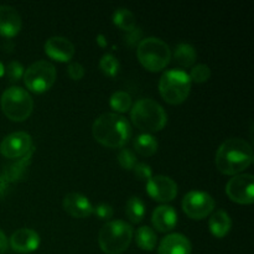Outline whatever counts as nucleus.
<instances>
[{"label": "nucleus", "mask_w": 254, "mask_h": 254, "mask_svg": "<svg viewBox=\"0 0 254 254\" xmlns=\"http://www.w3.org/2000/svg\"><path fill=\"white\" fill-rule=\"evenodd\" d=\"M252 163V146L241 138H232L223 141L216 153V168L225 175H238Z\"/></svg>", "instance_id": "f257e3e1"}, {"label": "nucleus", "mask_w": 254, "mask_h": 254, "mask_svg": "<svg viewBox=\"0 0 254 254\" xmlns=\"http://www.w3.org/2000/svg\"><path fill=\"white\" fill-rule=\"evenodd\" d=\"M92 134L96 141L107 148H123L131 135L129 122L117 113H104L94 121Z\"/></svg>", "instance_id": "f03ea898"}, {"label": "nucleus", "mask_w": 254, "mask_h": 254, "mask_svg": "<svg viewBox=\"0 0 254 254\" xmlns=\"http://www.w3.org/2000/svg\"><path fill=\"white\" fill-rule=\"evenodd\" d=\"M130 118L134 126L146 134L160 131L168 122V116L158 102L141 98L131 107Z\"/></svg>", "instance_id": "7ed1b4c3"}, {"label": "nucleus", "mask_w": 254, "mask_h": 254, "mask_svg": "<svg viewBox=\"0 0 254 254\" xmlns=\"http://www.w3.org/2000/svg\"><path fill=\"white\" fill-rule=\"evenodd\" d=\"M133 235V228L126 221H109L98 233L99 247L106 254H121L128 250Z\"/></svg>", "instance_id": "20e7f679"}, {"label": "nucleus", "mask_w": 254, "mask_h": 254, "mask_svg": "<svg viewBox=\"0 0 254 254\" xmlns=\"http://www.w3.org/2000/svg\"><path fill=\"white\" fill-rule=\"evenodd\" d=\"M136 56L139 62L150 72L165 68L171 60V50L165 41L158 37H146L138 44Z\"/></svg>", "instance_id": "39448f33"}, {"label": "nucleus", "mask_w": 254, "mask_h": 254, "mask_svg": "<svg viewBox=\"0 0 254 254\" xmlns=\"http://www.w3.org/2000/svg\"><path fill=\"white\" fill-rule=\"evenodd\" d=\"M0 104L2 113L12 122L26 121L34 109V99L29 92L17 86L5 89Z\"/></svg>", "instance_id": "423d86ee"}, {"label": "nucleus", "mask_w": 254, "mask_h": 254, "mask_svg": "<svg viewBox=\"0 0 254 254\" xmlns=\"http://www.w3.org/2000/svg\"><path fill=\"white\" fill-rule=\"evenodd\" d=\"M191 91V79L183 69L165 71L159 81V92L169 104H180L189 97Z\"/></svg>", "instance_id": "0eeeda50"}, {"label": "nucleus", "mask_w": 254, "mask_h": 254, "mask_svg": "<svg viewBox=\"0 0 254 254\" xmlns=\"http://www.w3.org/2000/svg\"><path fill=\"white\" fill-rule=\"evenodd\" d=\"M56 68L47 61L34 62L24 72V83L34 93L47 92L56 82Z\"/></svg>", "instance_id": "6e6552de"}, {"label": "nucleus", "mask_w": 254, "mask_h": 254, "mask_svg": "<svg viewBox=\"0 0 254 254\" xmlns=\"http://www.w3.org/2000/svg\"><path fill=\"white\" fill-rule=\"evenodd\" d=\"M183 210L192 220H203L215 210V200L203 191H190L183 198Z\"/></svg>", "instance_id": "1a4fd4ad"}, {"label": "nucleus", "mask_w": 254, "mask_h": 254, "mask_svg": "<svg viewBox=\"0 0 254 254\" xmlns=\"http://www.w3.org/2000/svg\"><path fill=\"white\" fill-rule=\"evenodd\" d=\"M226 193L235 202L251 205L254 201V178L251 174L235 175L226 185Z\"/></svg>", "instance_id": "9d476101"}, {"label": "nucleus", "mask_w": 254, "mask_h": 254, "mask_svg": "<svg viewBox=\"0 0 254 254\" xmlns=\"http://www.w3.org/2000/svg\"><path fill=\"white\" fill-rule=\"evenodd\" d=\"M32 149V138L26 131H15L2 139L0 153L7 159H17L26 155Z\"/></svg>", "instance_id": "9b49d317"}, {"label": "nucleus", "mask_w": 254, "mask_h": 254, "mask_svg": "<svg viewBox=\"0 0 254 254\" xmlns=\"http://www.w3.org/2000/svg\"><path fill=\"white\" fill-rule=\"evenodd\" d=\"M146 192L158 202H170L178 195V185L169 176L156 175L146 181Z\"/></svg>", "instance_id": "f8f14e48"}, {"label": "nucleus", "mask_w": 254, "mask_h": 254, "mask_svg": "<svg viewBox=\"0 0 254 254\" xmlns=\"http://www.w3.org/2000/svg\"><path fill=\"white\" fill-rule=\"evenodd\" d=\"M9 245L17 253H31L39 248L40 236L31 228H20L12 233Z\"/></svg>", "instance_id": "ddd939ff"}, {"label": "nucleus", "mask_w": 254, "mask_h": 254, "mask_svg": "<svg viewBox=\"0 0 254 254\" xmlns=\"http://www.w3.org/2000/svg\"><path fill=\"white\" fill-rule=\"evenodd\" d=\"M74 51V45L66 37L54 36L45 42V52L55 61L68 62L73 57Z\"/></svg>", "instance_id": "4468645a"}, {"label": "nucleus", "mask_w": 254, "mask_h": 254, "mask_svg": "<svg viewBox=\"0 0 254 254\" xmlns=\"http://www.w3.org/2000/svg\"><path fill=\"white\" fill-rule=\"evenodd\" d=\"M64 210L74 218H87L93 213V205L88 197L78 192H69L62 201Z\"/></svg>", "instance_id": "2eb2a0df"}, {"label": "nucleus", "mask_w": 254, "mask_h": 254, "mask_svg": "<svg viewBox=\"0 0 254 254\" xmlns=\"http://www.w3.org/2000/svg\"><path fill=\"white\" fill-rule=\"evenodd\" d=\"M21 16L15 7L0 5V35L4 37H14L21 30Z\"/></svg>", "instance_id": "dca6fc26"}, {"label": "nucleus", "mask_w": 254, "mask_h": 254, "mask_svg": "<svg viewBox=\"0 0 254 254\" xmlns=\"http://www.w3.org/2000/svg\"><path fill=\"white\" fill-rule=\"evenodd\" d=\"M151 223L159 232H170L178 225V212L168 205H161L154 210Z\"/></svg>", "instance_id": "f3484780"}, {"label": "nucleus", "mask_w": 254, "mask_h": 254, "mask_svg": "<svg viewBox=\"0 0 254 254\" xmlns=\"http://www.w3.org/2000/svg\"><path fill=\"white\" fill-rule=\"evenodd\" d=\"M159 254H191L192 246L188 237L180 233H171L161 240L158 248Z\"/></svg>", "instance_id": "a211bd4d"}, {"label": "nucleus", "mask_w": 254, "mask_h": 254, "mask_svg": "<svg viewBox=\"0 0 254 254\" xmlns=\"http://www.w3.org/2000/svg\"><path fill=\"white\" fill-rule=\"evenodd\" d=\"M208 227L215 237L222 238L230 232L231 227H232V220L225 211H216L215 213L211 215Z\"/></svg>", "instance_id": "6ab92c4d"}, {"label": "nucleus", "mask_w": 254, "mask_h": 254, "mask_svg": "<svg viewBox=\"0 0 254 254\" xmlns=\"http://www.w3.org/2000/svg\"><path fill=\"white\" fill-rule=\"evenodd\" d=\"M174 59L180 66L191 67L193 66L196 59H197V54H196V50L192 45L181 42L176 46L175 51H174Z\"/></svg>", "instance_id": "aec40b11"}, {"label": "nucleus", "mask_w": 254, "mask_h": 254, "mask_svg": "<svg viewBox=\"0 0 254 254\" xmlns=\"http://www.w3.org/2000/svg\"><path fill=\"white\" fill-rule=\"evenodd\" d=\"M134 150L141 156H151L158 151V141L151 134H140L134 140Z\"/></svg>", "instance_id": "412c9836"}, {"label": "nucleus", "mask_w": 254, "mask_h": 254, "mask_svg": "<svg viewBox=\"0 0 254 254\" xmlns=\"http://www.w3.org/2000/svg\"><path fill=\"white\" fill-rule=\"evenodd\" d=\"M135 242L140 250L150 252L155 248L156 242H158L155 231L149 226H143V227L138 228L135 233Z\"/></svg>", "instance_id": "4be33fe9"}, {"label": "nucleus", "mask_w": 254, "mask_h": 254, "mask_svg": "<svg viewBox=\"0 0 254 254\" xmlns=\"http://www.w3.org/2000/svg\"><path fill=\"white\" fill-rule=\"evenodd\" d=\"M126 215L133 223H139L143 221L144 215H145V205L140 197L133 196L127 201Z\"/></svg>", "instance_id": "5701e85b"}, {"label": "nucleus", "mask_w": 254, "mask_h": 254, "mask_svg": "<svg viewBox=\"0 0 254 254\" xmlns=\"http://www.w3.org/2000/svg\"><path fill=\"white\" fill-rule=\"evenodd\" d=\"M113 22L114 25H117L119 29L126 32L135 29V16L130 10L126 9V7H119L114 11Z\"/></svg>", "instance_id": "b1692460"}, {"label": "nucleus", "mask_w": 254, "mask_h": 254, "mask_svg": "<svg viewBox=\"0 0 254 254\" xmlns=\"http://www.w3.org/2000/svg\"><path fill=\"white\" fill-rule=\"evenodd\" d=\"M109 104H111L112 109H114L116 112L126 113L131 108V97L127 92L118 91L112 94L111 99H109Z\"/></svg>", "instance_id": "393cba45"}, {"label": "nucleus", "mask_w": 254, "mask_h": 254, "mask_svg": "<svg viewBox=\"0 0 254 254\" xmlns=\"http://www.w3.org/2000/svg\"><path fill=\"white\" fill-rule=\"evenodd\" d=\"M119 67H121L119 61L112 54L103 55L99 61V68H101L102 73L108 77L117 76L119 72Z\"/></svg>", "instance_id": "a878e982"}, {"label": "nucleus", "mask_w": 254, "mask_h": 254, "mask_svg": "<svg viewBox=\"0 0 254 254\" xmlns=\"http://www.w3.org/2000/svg\"><path fill=\"white\" fill-rule=\"evenodd\" d=\"M191 82H195V83H203V82H207L211 77V69L207 64H196L191 69V73L189 74Z\"/></svg>", "instance_id": "bb28decb"}, {"label": "nucleus", "mask_w": 254, "mask_h": 254, "mask_svg": "<svg viewBox=\"0 0 254 254\" xmlns=\"http://www.w3.org/2000/svg\"><path fill=\"white\" fill-rule=\"evenodd\" d=\"M118 163L126 170H133L134 166L136 165V156L129 149H122L118 154Z\"/></svg>", "instance_id": "cd10ccee"}, {"label": "nucleus", "mask_w": 254, "mask_h": 254, "mask_svg": "<svg viewBox=\"0 0 254 254\" xmlns=\"http://www.w3.org/2000/svg\"><path fill=\"white\" fill-rule=\"evenodd\" d=\"M6 76L10 82H17L21 77H24V66L19 61H11L6 66Z\"/></svg>", "instance_id": "c85d7f7f"}, {"label": "nucleus", "mask_w": 254, "mask_h": 254, "mask_svg": "<svg viewBox=\"0 0 254 254\" xmlns=\"http://www.w3.org/2000/svg\"><path fill=\"white\" fill-rule=\"evenodd\" d=\"M134 175L139 181H149L153 178V171L151 168L145 163H136V165L133 169Z\"/></svg>", "instance_id": "c756f323"}, {"label": "nucleus", "mask_w": 254, "mask_h": 254, "mask_svg": "<svg viewBox=\"0 0 254 254\" xmlns=\"http://www.w3.org/2000/svg\"><path fill=\"white\" fill-rule=\"evenodd\" d=\"M93 213L99 218V220L103 221H109L113 217V207L108 203H98L96 207H93Z\"/></svg>", "instance_id": "7c9ffc66"}, {"label": "nucleus", "mask_w": 254, "mask_h": 254, "mask_svg": "<svg viewBox=\"0 0 254 254\" xmlns=\"http://www.w3.org/2000/svg\"><path fill=\"white\" fill-rule=\"evenodd\" d=\"M67 72L73 81H79L84 76V67L78 62H71L67 67Z\"/></svg>", "instance_id": "2f4dec72"}, {"label": "nucleus", "mask_w": 254, "mask_h": 254, "mask_svg": "<svg viewBox=\"0 0 254 254\" xmlns=\"http://www.w3.org/2000/svg\"><path fill=\"white\" fill-rule=\"evenodd\" d=\"M127 42H128L129 45H130V46H133L134 44H136V42L139 41V40H140V37H141V31H140V29H133L131 30V31H129V32H127ZM140 42V41H139Z\"/></svg>", "instance_id": "473e14b6"}, {"label": "nucleus", "mask_w": 254, "mask_h": 254, "mask_svg": "<svg viewBox=\"0 0 254 254\" xmlns=\"http://www.w3.org/2000/svg\"><path fill=\"white\" fill-rule=\"evenodd\" d=\"M7 246H9V242H7L6 236L4 235L2 231H0V254H4L6 252Z\"/></svg>", "instance_id": "72a5a7b5"}, {"label": "nucleus", "mask_w": 254, "mask_h": 254, "mask_svg": "<svg viewBox=\"0 0 254 254\" xmlns=\"http://www.w3.org/2000/svg\"><path fill=\"white\" fill-rule=\"evenodd\" d=\"M6 185H7V180L5 179V176H0V197H2V196H4Z\"/></svg>", "instance_id": "f704fd0d"}, {"label": "nucleus", "mask_w": 254, "mask_h": 254, "mask_svg": "<svg viewBox=\"0 0 254 254\" xmlns=\"http://www.w3.org/2000/svg\"><path fill=\"white\" fill-rule=\"evenodd\" d=\"M97 44L101 47H106L107 45H108L106 36H104V35H98V36H97Z\"/></svg>", "instance_id": "c9c22d12"}, {"label": "nucleus", "mask_w": 254, "mask_h": 254, "mask_svg": "<svg viewBox=\"0 0 254 254\" xmlns=\"http://www.w3.org/2000/svg\"><path fill=\"white\" fill-rule=\"evenodd\" d=\"M4 73H5V67H4V64L0 62V77L4 76Z\"/></svg>", "instance_id": "e433bc0d"}]
</instances>
